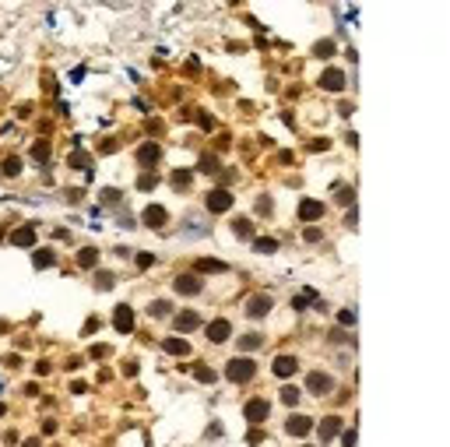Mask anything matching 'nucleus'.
<instances>
[{
	"instance_id": "412c9836",
	"label": "nucleus",
	"mask_w": 450,
	"mask_h": 447,
	"mask_svg": "<svg viewBox=\"0 0 450 447\" xmlns=\"http://www.w3.org/2000/svg\"><path fill=\"white\" fill-rule=\"evenodd\" d=\"M253 250H260V254H275V250H278V243L264 236V239H253Z\"/></svg>"
},
{
	"instance_id": "cd10ccee",
	"label": "nucleus",
	"mask_w": 450,
	"mask_h": 447,
	"mask_svg": "<svg viewBox=\"0 0 450 447\" xmlns=\"http://www.w3.org/2000/svg\"><path fill=\"white\" fill-rule=\"evenodd\" d=\"M201 169H204V173H215V169H218V162H215V155H204V162H201Z\"/></svg>"
},
{
	"instance_id": "c756f323",
	"label": "nucleus",
	"mask_w": 450,
	"mask_h": 447,
	"mask_svg": "<svg viewBox=\"0 0 450 447\" xmlns=\"http://www.w3.org/2000/svg\"><path fill=\"white\" fill-rule=\"evenodd\" d=\"M236 236H250V222H246V219L236 222Z\"/></svg>"
},
{
	"instance_id": "2f4dec72",
	"label": "nucleus",
	"mask_w": 450,
	"mask_h": 447,
	"mask_svg": "<svg viewBox=\"0 0 450 447\" xmlns=\"http://www.w3.org/2000/svg\"><path fill=\"white\" fill-rule=\"evenodd\" d=\"M317 53H320V57H331V53H334V43H320Z\"/></svg>"
},
{
	"instance_id": "a211bd4d",
	"label": "nucleus",
	"mask_w": 450,
	"mask_h": 447,
	"mask_svg": "<svg viewBox=\"0 0 450 447\" xmlns=\"http://www.w3.org/2000/svg\"><path fill=\"white\" fill-rule=\"evenodd\" d=\"M165 352H172V356H187L190 345H187L183 338H165Z\"/></svg>"
},
{
	"instance_id": "6e6552de",
	"label": "nucleus",
	"mask_w": 450,
	"mask_h": 447,
	"mask_svg": "<svg viewBox=\"0 0 450 447\" xmlns=\"http://www.w3.org/2000/svg\"><path fill=\"white\" fill-rule=\"evenodd\" d=\"M338 430H341V419H338V416H327V419L320 423V440H324V444H327V440H334V437H338Z\"/></svg>"
},
{
	"instance_id": "72a5a7b5",
	"label": "nucleus",
	"mask_w": 450,
	"mask_h": 447,
	"mask_svg": "<svg viewBox=\"0 0 450 447\" xmlns=\"http://www.w3.org/2000/svg\"><path fill=\"white\" fill-rule=\"evenodd\" d=\"M341 324H355V313L352 310H341Z\"/></svg>"
},
{
	"instance_id": "c9c22d12",
	"label": "nucleus",
	"mask_w": 450,
	"mask_h": 447,
	"mask_svg": "<svg viewBox=\"0 0 450 447\" xmlns=\"http://www.w3.org/2000/svg\"><path fill=\"white\" fill-rule=\"evenodd\" d=\"M345 447H355V430H345Z\"/></svg>"
},
{
	"instance_id": "1a4fd4ad",
	"label": "nucleus",
	"mask_w": 450,
	"mask_h": 447,
	"mask_svg": "<svg viewBox=\"0 0 450 447\" xmlns=\"http://www.w3.org/2000/svg\"><path fill=\"white\" fill-rule=\"evenodd\" d=\"M246 419H250V423H264V419H267V401H260V398L250 401V405H246Z\"/></svg>"
},
{
	"instance_id": "f257e3e1",
	"label": "nucleus",
	"mask_w": 450,
	"mask_h": 447,
	"mask_svg": "<svg viewBox=\"0 0 450 447\" xmlns=\"http://www.w3.org/2000/svg\"><path fill=\"white\" fill-rule=\"evenodd\" d=\"M253 373H257V363H253V359H246V356H239V359H232V363L225 367V377H229V380H236V384L250 380Z\"/></svg>"
},
{
	"instance_id": "dca6fc26",
	"label": "nucleus",
	"mask_w": 450,
	"mask_h": 447,
	"mask_svg": "<svg viewBox=\"0 0 450 447\" xmlns=\"http://www.w3.org/2000/svg\"><path fill=\"white\" fill-rule=\"evenodd\" d=\"M309 426H313V423H309L306 416H292V419H289V433H292V437H302V433H309Z\"/></svg>"
},
{
	"instance_id": "4be33fe9",
	"label": "nucleus",
	"mask_w": 450,
	"mask_h": 447,
	"mask_svg": "<svg viewBox=\"0 0 450 447\" xmlns=\"http://www.w3.org/2000/svg\"><path fill=\"white\" fill-rule=\"evenodd\" d=\"M197 271H229V264H222V261H197Z\"/></svg>"
},
{
	"instance_id": "473e14b6",
	"label": "nucleus",
	"mask_w": 450,
	"mask_h": 447,
	"mask_svg": "<svg viewBox=\"0 0 450 447\" xmlns=\"http://www.w3.org/2000/svg\"><path fill=\"white\" fill-rule=\"evenodd\" d=\"M165 310H169V306H165V303H151V317H162V313H165Z\"/></svg>"
},
{
	"instance_id": "9d476101",
	"label": "nucleus",
	"mask_w": 450,
	"mask_h": 447,
	"mask_svg": "<svg viewBox=\"0 0 450 447\" xmlns=\"http://www.w3.org/2000/svg\"><path fill=\"white\" fill-rule=\"evenodd\" d=\"M324 215V205L320 201H302L299 205V219H306V222H313V219H320Z\"/></svg>"
},
{
	"instance_id": "f03ea898",
	"label": "nucleus",
	"mask_w": 450,
	"mask_h": 447,
	"mask_svg": "<svg viewBox=\"0 0 450 447\" xmlns=\"http://www.w3.org/2000/svg\"><path fill=\"white\" fill-rule=\"evenodd\" d=\"M229 208H232V194L229 190H211L208 194V212L218 215V212H229Z\"/></svg>"
},
{
	"instance_id": "bb28decb",
	"label": "nucleus",
	"mask_w": 450,
	"mask_h": 447,
	"mask_svg": "<svg viewBox=\"0 0 450 447\" xmlns=\"http://www.w3.org/2000/svg\"><path fill=\"white\" fill-rule=\"evenodd\" d=\"M32 155H35V158H39V162H42V158H46V155H50V145H46V141H39V145H35V148H32Z\"/></svg>"
},
{
	"instance_id": "0eeeda50",
	"label": "nucleus",
	"mask_w": 450,
	"mask_h": 447,
	"mask_svg": "<svg viewBox=\"0 0 450 447\" xmlns=\"http://www.w3.org/2000/svg\"><path fill=\"white\" fill-rule=\"evenodd\" d=\"M229 335H232V324H229V320H211V324H208V338H211V342H225Z\"/></svg>"
},
{
	"instance_id": "a878e982",
	"label": "nucleus",
	"mask_w": 450,
	"mask_h": 447,
	"mask_svg": "<svg viewBox=\"0 0 450 447\" xmlns=\"http://www.w3.org/2000/svg\"><path fill=\"white\" fill-rule=\"evenodd\" d=\"M334 194H338L341 205H352V190H348V187H334Z\"/></svg>"
},
{
	"instance_id": "4468645a",
	"label": "nucleus",
	"mask_w": 450,
	"mask_h": 447,
	"mask_svg": "<svg viewBox=\"0 0 450 447\" xmlns=\"http://www.w3.org/2000/svg\"><path fill=\"white\" fill-rule=\"evenodd\" d=\"M296 367H299V363H296L292 356H278V359H275V373H278V377H292Z\"/></svg>"
},
{
	"instance_id": "aec40b11",
	"label": "nucleus",
	"mask_w": 450,
	"mask_h": 447,
	"mask_svg": "<svg viewBox=\"0 0 450 447\" xmlns=\"http://www.w3.org/2000/svg\"><path fill=\"white\" fill-rule=\"evenodd\" d=\"M71 166H74V169H84V176L92 173V158H88V155H81V151L71 155Z\"/></svg>"
},
{
	"instance_id": "6ab92c4d",
	"label": "nucleus",
	"mask_w": 450,
	"mask_h": 447,
	"mask_svg": "<svg viewBox=\"0 0 450 447\" xmlns=\"http://www.w3.org/2000/svg\"><path fill=\"white\" fill-rule=\"evenodd\" d=\"M95 261H99V250H92V247L77 254V264H81V268H95Z\"/></svg>"
},
{
	"instance_id": "b1692460",
	"label": "nucleus",
	"mask_w": 450,
	"mask_h": 447,
	"mask_svg": "<svg viewBox=\"0 0 450 447\" xmlns=\"http://www.w3.org/2000/svg\"><path fill=\"white\" fill-rule=\"evenodd\" d=\"M53 264V250H39L35 254V268H50Z\"/></svg>"
},
{
	"instance_id": "423d86ee",
	"label": "nucleus",
	"mask_w": 450,
	"mask_h": 447,
	"mask_svg": "<svg viewBox=\"0 0 450 447\" xmlns=\"http://www.w3.org/2000/svg\"><path fill=\"white\" fill-rule=\"evenodd\" d=\"M320 85H324L327 92H341V88H345V74L331 67V71H324V77H320Z\"/></svg>"
},
{
	"instance_id": "7ed1b4c3",
	"label": "nucleus",
	"mask_w": 450,
	"mask_h": 447,
	"mask_svg": "<svg viewBox=\"0 0 450 447\" xmlns=\"http://www.w3.org/2000/svg\"><path fill=\"white\" fill-rule=\"evenodd\" d=\"M306 387H309L313 394H327V391L334 387V380H331L327 373H309V377H306Z\"/></svg>"
},
{
	"instance_id": "393cba45",
	"label": "nucleus",
	"mask_w": 450,
	"mask_h": 447,
	"mask_svg": "<svg viewBox=\"0 0 450 447\" xmlns=\"http://www.w3.org/2000/svg\"><path fill=\"white\" fill-rule=\"evenodd\" d=\"M282 401H285V405H296V401H299V391H296V387H285V391H282Z\"/></svg>"
},
{
	"instance_id": "ddd939ff",
	"label": "nucleus",
	"mask_w": 450,
	"mask_h": 447,
	"mask_svg": "<svg viewBox=\"0 0 450 447\" xmlns=\"http://www.w3.org/2000/svg\"><path fill=\"white\" fill-rule=\"evenodd\" d=\"M158 155H162L158 145H141V148H138V162H141V166H155Z\"/></svg>"
},
{
	"instance_id": "5701e85b",
	"label": "nucleus",
	"mask_w": 450,
	"mask_h": 447,
	"mask_svg": "<svg viewBox=\"0 0 450 447\" xmlns=\"http://www.w3.org/2000/svg\"><path fill=\"white\" fill-rule=\"evenodd\" d=\"M21 173V158H4V176H18Z\"/></svg>"
},
{
	"instance_id": "39448f33",
	"label": "nucleus",
	"mask_w": 450,
	"mask_h": 447,
	"mask_svg": "<svg viewBox=\"0 0 450 447\" xmlns=\"http://www.w3.org/2000/svg\"><path fill=\"white\" fill-rule=\"evenodd\" d=\"M197 289H201V278H197V275H179V278H176V293H179V296H194Z\"/></svg>"
},
{
	"instance_id": "9b49d317",
	"label": "nucleus",
	"mask_w": 450,
	"mask_h": 447,
	"mask_svg": "<svg viewBox=\"0 0 450 447\" xmlns=\"http://www.w3.org/2000/svg\"><path fill=\"white\" fill-rule=\"evenodd\" d=\"M134 328V313H130V306H116V331H130Z\"/></svg>"
},
{
	"instance_id": "f8f14e48",
	"label": "nucleus",
	"mask_w": 450,
	"mask_h": 447,
	"mask_svg": "<svg viewBox=\"0 0 450 447\" xmlns=\"http://www.w3.org/2000/svg\"><path fill=\"white\" fill-rule=\"evenodd\" d=\"M194 328H201V317L194 310H187V313L176 317V331H194Z\"/></svg>"
},
{
	"instance_id": "f704fd0d",
	"label": "nucleus",
	"mask_w": 450,
	"mask_h": 447,
	"mask_svg": "<svg viewBox=\"0 0 450 447\" xmlns=\"http://www.w3.org/2000/svg\"><path fill=\"white\" fill-rule=\"evenodd\" d=\"M151 261H155V257H151V254H138V264H141V268H148Z\"/></svg>"
},
{
	"instance_id": "7c9ffc66",
	"label": "nucleus",
	"mask_w": 450,
	"mask_h": 447,
	"mask_svg": "<svg viewBox=\"0 0 450 447\" xmlns=\"http://www.w3.org/2000/svg\"><path fill=\"white\" fill-rule=\"evenodd\" d=\"M197 377H201L204 384H211V380H215V370H208V367H201V370H197Z\"/></svg>"
},
{
	"instance_id": "2eb2a0df",
	"label": "nucleus",
	"mask_w": 450,
	"mask_h": 447,
	"mask_svg": "<svg viewBox=\"0 0 450 447\" xmlns=\"http://www.w3.org/2000/svg\"><path fill=\"white\" fill-rule=\"evenodd\" d=\"M145 225H151V229H158V225H165V208H158V205H151L148 212H145Z\"/></svg>"
},
{
	"instance_id": "c85d7f7f",
	"label": "nucleus",
	"mask_w": 450,
	"mask_h": 447,
	"mask_svg": "<svg viewBox=\"0 0 450 447\" xmlns=\"http://www.w3.org/2000/svg\"><path fill=\"white\" fill-rule=\"evenodd\" d=\"M257 345H260V335H246L243 338V349H257Z\"/></svg>"
},
{
	"instance_id": "20e7f679",
	"label": "nucleus",
	"mask_w": 450,
	"mask_h": 447,
	"mask_svg": "<svg viewBox=\"0 0 450 447\" xmlns=\"http://www.w3.org/2000/svg\"><path fill=\"white\" fill-rule=\"evenodd\" d=\"M271 310V296H250L246 299V313L250 317H264Z\"/></svg>"
},
{
	"instance_id": "f3484780",
	"label": "nucleus",
	"mask_w": 450,
	"mask_h": 447,
	"mask_svg": "<svg viewBox=\"0 0 450 447\" xmlns=\"http://www.w3.org/2000/svg\"><path fill=\"white\" fill-rule=\"evenodd\" d=\"M11 243H14V247H32V243H35V229H18V232L11 236Z\"/></svg>"
}]
</instances>
